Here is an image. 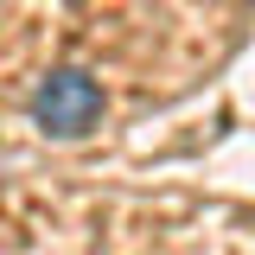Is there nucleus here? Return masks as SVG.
<instances>
[{"mask_svg": "<svg viewBox=\"0 0 255 255\" xmlns=\"http://www.w3.org/2000/svg\"><path fill=\"white\" fill-rule=\"evenodd\" d=\"M32 122L45 128L51 140H83L102 122V83L77 64H58L38 90H32Z\"/></svg>", "mask_w": 255, "mask_h": 255, "instance_id": "f257e3e1", "label": "nucleus"}]
</instances>
